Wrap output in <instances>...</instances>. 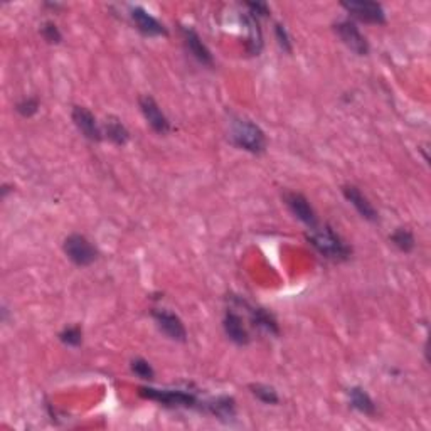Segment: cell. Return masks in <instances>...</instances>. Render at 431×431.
<instances>
[{"instance_id": "cell-20", "label": "cell", "mask_w": 431, "mask_h": 431, "mask_svg": "<svg viewBox=\"0 0 431 431\" xmlns=\"http://www.w3.org/2000/svg\"><path fill=\"white\" fill-rule=\"evenodd\" d=\"M391 241H393L394 246L403 253H411L413 249H415V244H416L413 232L404 230V227H399V230H396L393 235H391Z\"/></svg>"}, {"instance_id": "cell-27", "label": "cell", "mask_w": 431, "mask_h": 431, "mask_svg": "<svg viewBox=\"0 0 431 431\" xmlns=\"http://www.w3.org/2000/svg\"><path fill=\"white\" fill-rule=\"evenodd\" d=\"M246 7L249 8V14L254 15L258 19V17H268L270 15V7L268 4L265 2H248Z\"/></svg>"}, {"instance_id": "cell-18", "label": "cell", "mask_w": 431, "mask_h": 431, "mask_svg": "<svg viewBox=\"0 0 431 431\" xmlns=\"http://www.w3.org/2000/svg\"><path fill=\"white\" fill-rule=\"evenodd\" d=\"M105 135L111 142H113L115 145H120V146H123L128 140H130V133H128L127 127H125V125L120 122L118 118H115V116H110V118L106 120Z\"/></svg>"}, {"instance_id": "cell-23", "label": "cell", "mask_w": 431, "mask_h": 431, "mask_svg": "<svg viewBox=\"0 0 431 431\" xmlns=\"http://www.w3.org/2000/svg\"><path fill=\"white\" fill-rule=\"evenodd\" d=\"M132 370L140 379H145V381H152L154 376H155V370H154L152 366H150V362L142 359V357L132 361Z\"/></svg>"}, {"instance_id": "cell-11", "label": "cell", "mask_w": 431, "mask_h": 431, "mask_svg": "<svg viewBox=\"0 0 431 431\" xmlns=\"http://www.w3.org/2000/svg\"><path fill=\"white\" fill-rule=\"evenodd\" d=\"M342 194L344 197L351 202L352 206H354L357 213H359L362 218L366 219V221H370V223H376L379 219V214L377 211L374 209V206L370 204L368 197L362 194L359 189L356 187V185H344L342 187Z\"/></svg>"}, {"instance_id": "cell-10", "label": "cell", "mask_w": 431, "mask_h": 431, "mask_svg": "<svg viewBox=\"0 0 431 431\" xmlns=\"http://www.w3.org/2000/svg\"><path fill=\"white\" fill-rule=\"evenodd\" d=\"M73 122H75L76 128L80 130L88 140L92 142H100L103 139L101 128L98 127L96 118L88 108L85 106H75L73 108Z\"/></svg>"}, {"instance_id": "cell-12", "label": "cell", "mask_w": 431, "mask_h": 431, "mask_svg": "<svg viewBox=\"0 0 431 431\" xmlns=\"http://www.w3.org/2000/svg\"><path fill=\"white\" fill-rule=\"evenodd\" d=\"M130 17L133 24L137 25V29L145 36L155 37V36H165L167 29L163 27V24L158 23L154 15H150L149 12L144 11L142 7H132L130 8Z\"/></svg>"}, {"instance_id": "cell-14", "label": "cell", "mask_w": 431, "mask_h": 431, "mask_svg": "<svg viewBox=\"0 0 431 431\" xmlns=\"http://www.w3.org/2000/svg\"><path fill=\"white\" fill-rule=\"evenodd\" d=\"M223 327L231 342L238 344V346H246V344H249V334L246 327H244L243 318H241L238 313L227 312L223 320Z\"/></svg>"}, {"instance_id": "cell-6", "label": "cell", "mask_w": 431, "mask_h": 431, "mask_svg": "<svg viewBox=\"0 0 431 431\" xmlns=\"http://www.w3.org/2000/svg\"><path fill=\"white\" fill-rule=\"evenodd\" d=\"M346 11L356 19L362 20V23L368 24H386V14L385 8H382L381 4L377 2H356V0H351V2H342L340 4Z\"/></svg>"}, {"instance_id": "cell-24", "label": "cell", "mask_w": 431, "mask_h": 431, "mask_svg": "<svg viewBox=\"0 0 431 431\" xmlns=\"http://www.w3.org/2000/svg\"><path fill=\"white\" fill-rule=\"evenodd\" d=\"M41 34H42V37H44L46 41L49 42V44H59V42H61V39H63V34L59 32L58 25H56L54 23H49V20L42 24Z\"/></svg>"}, {"instance_id": "cell-3", "label": "cell", "mask_w": 431, "mask_h": 431, "mask_svg": "<svg viewBox=\"0 0 431 431\" xmlns=\"http://www.w3.org/2000/svg\"><path fill=\"white\" fill-rule=\"evenodd\" d=\"M63 249L76 266H89L98 258V249L93 246L92 241L85 238L83 235H77V232L70 235L64 239Z\"/></svg>"}, {"instance_id": "cell-19", "label": "cell", "mask_w": 431, "mask_h": 431, "mask_svg": "<svg viewBox=\"0 0 431 431\" xmlns=\"http://www.w3.org/2000/svg\"><path fill=\"white\" fill-rule=\"evenodd\" d=\"M249 313H251V322L254 327H260V329L275 335L280 334L277 320H275L273 316H270L265 308H249Z\"/></svg>"}, {"instance_id": "cell-26", "label": "cell", "mask_w": 431, "mask_h": 431, "mask_svg": "<svg viewBox=\"0 0 431 431\" xmlns=\"http://www.w3.org/2000/svg\"><path fill=\"white\" fill-rule=\"evenodd\" d=\"M275 36H277V39H278L280 47H282L285 53L290 54L292 53V42H290V37H288L285 25H282V24L275 25Z\"/></svg>"}, {"instance_id": "cell-4", "label": "cell", "mask_w": 431, "mask_h": 431, "mask_svg": "<svg viewBox=\"0 0 431 431\" xmlns=\"http://www.w3.org/2000/svg\"><path fill=\"white\" fill-rule=\"evenodd\" d=\"M139 393L142 398L157 401L169 408H196L197 398L192 393L177 389H155V387H140Z\"/></svg>"}, {"instance_id": "cell-7", "label": "cell", "mask_w": 431, "mask_h": 431, "mask_svg": "<svg viewBox=\"0 0 431 431\" xmlns=\"http://www.w3.org/2000/svg\"><path fill=\"white\" fill-rule=\"evenodd\" d=\"M283 199H285V204L287 208L290 209V213L295 216L299 221L304 223L305 226H308L310 230L318 226L316 211H313L312 206H310V202L307 201V197H305L304 194L287 192L285 196H283Z\"/></svg>"}, {"instance_id": "cell-21", "label": "cell", "mask_w": 431, "mask_h": 431, "mask_svg": "<svg viewBox=\"0 0 431 431\" xmlns=\"http://www.w3.org/2000/svg\"><path fill=\"white\" fill-rule=\"evenodd\" d=\"M249 389H251L253 396H256V398L265 404H277L280 401L277 391H275V387H271V386L251 385L249 386Z\"/></svg>"}, {"instance_id": "cell-16", "label": "cell", "mask_w": 431, "mask_h": 431, "mask_svg": "<svg viewBox=\"0 0 431 431\" xmlns=\"http://www.w3.org/2000/svg\"><path fill=\"white\" fill-rule=\"evenodd\" d=\"M243 23L248 29V41L246 47L249 51V54L258 56L263 49V36H261V29L260 24H258V19L251 14H244L243 15Z\"/></svg>"}, {"instance_id": "cell-25", "label": "cell", "mask_w": 431, "mask_h": 431, "mask_svg": "<svg viewBox=\"0 0 431 431\" xmlns=\"http://www.w3.org/2000/svg\"><path fill=\"white\" fill-rule=\"evenodd\" d=\"M17 111H19L20 116H24V118H31L39 111V100L37 98H25L17 105L15 108Z\"/></svg>"}, {"instance_id": "cell-13", "label": "cell", "mask_w": 431, "mask_h": 431, "mask_svg": "<svg viewBox=\"0 0 431 431\" xmlns=\"http://www.w3.org/2000/svg\"><path fill=\"white\" fill-rule=\"evenodd\" d=\"M182 37H184V44L187 47V51L191 53L194 58L197 59L201 64H204V66H213V54H211V51L208 47L204 46V42L201 41L199 34L194 31L192 27H182Z\"/></svg>"}, {"instance_id": "cell-1", "label": "cell", "mask_w": 431, "mask_h": 431, "mask_svg": "<svg viewBox=\"0 0 431 431\" xmlns=\"http://www.w3.org/2000/svg\"><path fill=\"white\" fill-rule=\"evenodd\" d=\"M307 239L322 256L329 258V260L346 261L352 254L351 246L330 226L312 227L310 235H307Z\"/></svg>"}, {"instance_id": "cell-5", "label": "cell", "mask_w": 431, "mask_h": 431, "mask_svg": "<svg viewBox=\"0 0 431 431\" xmlns=\"http://www.w3.org/2000/svg\"><path fill=\"white\" fill-rule=\"evenodd\" d=\"M335 32L340 37V41L346 44L352 53L357 56H368L369 54V44L368 39L362 36L359 27L351 20H340L334 25Z\"/></svg>"}, {"instance_id": "cell-22", "label": "cell", "mask_w": 431, "mask_h": 431, "mask_svg": "<svg viewBox=\"0 0 431 431\" xmlns=\"http://www.w3.org/2000/svg\"><path fill=\"white\" fill-rule=\"evenodd\" d=\"M59 340H61L64 346H81V342H83V330H81L80 327H68V329H64L61 334H59Z\"/></svg>"}, {"instance_id": "cell-17", "label": "cell", "mask_w": 431, "mask_h": 431, "mask_svg": "<svg viewBox=\"0 0 431 431\" xmlns=\"http://www.w3.org/2000/svg\"><path fill=\"white\" fill-rule=\"evenodd\" d=\"M349 399H351V406L362 413V415L374 416L376 415V404L370 396L366 393V389H362L359 386H354L349 389Z\"/></svg>"}, {"instance_id": "cell-2", "label": "cell", "mask_w": 431, "mask_h": 431, "mask_svg": "<svg viewBox=\"0 0 431 431\" xmlns=\"http://www.w3.org/2000/svg\"><path fill=\"white\" fill-rule=\"evenodd\" d=\"M232 144L249 154H261L266 149V137L256 123L248 118H235L231 123Z\"/></svg>"}, {"instance_id": "cell-8", "label": "cell", "mask_w": 431, "mask_h": 431, "mask_svg": "<svg viewBox=\"0 0 431 431\" xmlns=\"http://www.w3.org/2000/svg\"><path fill=\"white\" fill-rule=\"evenodd\" d=\"M152 317L155 318V322H157L158 329L170 340H175V342H185V340H187V330H185L182 320H180L175 313L169 312V310L155 308L152 312Z\"/></svg>"}, {"instance_id": "cell-9", "label": "cell", "mask_w": 431, "mask_h": 431, "mask_svg": "<svg viewBox=\"0 0 431 431\" xmlns=\"http://www.w3.org/2000/svg\"><path fill=\"white\" fill-rule=\"evenodd\" d=\"M140 110L144 113L146 123L150 125V128L158 135H167L170 132V123L167 120V116L163 115L161 106L157 105V101L152 96H142L140 98Z\"/></svg>"}, {"instance_id": "cell-15", "label": "cell", "mask_w": 431, "mask_h": 431, "mask_svg": "<svg viewBox=\"0 0 431 431\" xmlns=\"http://www.w3.org/2000/svg\"><path fill=\"white\" fill-rule=\"evenodd\" d=\"M206 409L211 415L224 421H230L231 418L236 416V403L230 396H219V398L211 399L209 403H206Z\"/></svg>"}]
</instances>
